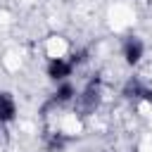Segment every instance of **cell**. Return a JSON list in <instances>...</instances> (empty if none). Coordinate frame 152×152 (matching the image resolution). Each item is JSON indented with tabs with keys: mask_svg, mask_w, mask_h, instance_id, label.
I'll use <instances>...</instances> for the list:
<instances>
[{
	"mask_svg": "<svg viewBox=\"0 0 152 152\" xmlns=\"http://www.w3.org/2000/svg\"><path fill=\"white\" fill-rule=\"evenodd\" d=\"M97 104H100V78L95 76V78L83 88V93L76 97V109H78L81 116H88V114L95 112Z\"/></svg>",
	"mask_w": 152,
	"mask_h": 152,
	"instance_id": "6da1fadb",
	"label": "cell"
},
{
	"mask_svg": "<svg viewBox=\"0 0 152 152\" xmlns=\"http://www.w3.org/2000/svg\"><path fill=\"white\" fill-rule=\"evenodd\" d=\"M74 71V64L71 59H62V57H55L50 64H48V76L52 81H64L66 76H71Z\"/></svg>",
	"mask_w": 152,
	"mask_h": 152,
	"instance_id": "7a4b0ae2",
	"label": "cell"
},
{
	"mask_svg": "<svg viewBox=\"0 0 152 152\" xmlns=\"http://www.w3.org/2000/svg\"><path fill=\"white\" fill-rule=\"evenodd\" d=\"M142 40L140 38H135V36H131V38H126V43H124V57H126V62L128 64H138L140 62V57H142Z\"/></svg>",
	"mask_w": 152,
	"mask_h": 152,
	"instance_id": "3957f363",
	"label": "cell"
},
{
	"mask_svg": "<svg viewBox=\"0 0 152 152\" xmlns=\"http://www.w3.org/2000/svg\"><path fill=\"white\" fill-rule=\"evenodd\" d=\"M17 114V104L14 97L10 93H0V124H10Z\"/></svg>",
	"mask_w": 152,
	"mask_h": 152,
	"instance_id": "277c9868",
	"label": "cell"
},
{
	"mask_svg": "<svg viewBox=\"0 0 152 152\" xmlns=\"http://www.w3.org/2000/svg\"><path fill=\"white\" fill-rule=\"evenodd\" d=\"M124 95H128V97H145V100H152V90H147L138 78H131V81L126 83Z\"/></svg>",
	"mask_w": 152,
	"mask_h": 152,
	"instance_id": "5b68a950",
	"label": "cell"
},
{
	"mask_svg": "<svg viewBox=\"0 0 152 152\" xmlns=\"http://www.w3.org/2000/svg\"><path fill=\"white\" fill-rule=\"evenodd\" d=\"M74 95H76L74 86L64 81V83H62V86H59V88L55 90V97H52V102H55V104H62V102H69V100H71Z\"/></svg>",
	"mask_w": 152,
	"mask_h": 152,
	"instance_id": "8992f818",
	"label": "cell"
}]
</instances>
